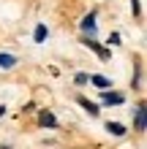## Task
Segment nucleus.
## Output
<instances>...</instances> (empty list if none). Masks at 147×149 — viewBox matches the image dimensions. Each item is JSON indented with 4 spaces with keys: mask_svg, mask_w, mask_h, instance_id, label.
Returning a JSON list of instances; mask_svg holds the SVG:
<instances>
[{
    "mask_svg": "<svg viewBox=\"0 0 147 149\" xmlns=\"http://www.w3.org/2000/svg\"><path fill=\"white\" fill-rule=\"evenodd\" d=\"M120 41H123V38H120V33H112V36L106 38V43H109V46H120Z\"/></svg>",
    "mask_w": 147,
    "mask_h": 149,
    "instance_id": "ddd939ff",
    "label": "nucleus"
},
{
    "mask_svg": "<svg viewBox=\"0 0 147 149\" xmlns=\"http://www.w3.org/2000/svg\"><path fill=\"white\" fill-rule=\"evenodd\" d=\"M131 84H134V90H142V65H139V63H136V71H134Z\"/></svg>",
    "mask_w": 147,
    "mask_h": 149,
    "instance_id": "9d476101",
    "label": "nucleus"
},
{
    "mask_svg": "<svg viewBox=\"0 0 147 149\" xmlns=\"http://www.w3.org/2000/svg\"><path fill=\"white\" fill-rule=\"evenodd\" d=\"M49 36V30H46V24H36V30H33V38H36L38 43H44Z\"/></svg>",
    "mask_w": 147,
    "mask_h": 149,
    "instance_id": "1a4fd4ad",
    "label": "nucleus"
},
{
    "mask_svg": "<svg viewBox=\"0 0 147 149\" xmlns=\"http://www.w3.org/2000/svg\"><path fill=\"white\" fill-rule=\"evenodd\" d=\"M90 84H96L98 90H109V87H112V81H109L106 76H101V73H93L90 76Z\"/></svg>",
    "mask_w": 147,
    "mask_h": 149,
    "instance_id": "6e6552de",
    "label": "nucleus"
},
{
    "mask_svg": "<svg viewBox=\"0 0 147 149\" xmlns=\"http://www.w3.org/2000/svg\"><path fill=\"white\" fill-rule=\"evenodd\" d=\"M106 130H109V133H115V136H125V127L120 125V122H106Z\"/></svg>",
    "mask_w": 147,
    "mask_h": 149,
    "instance_id": "9b49d317",
    "label": "nucleus"
},
{
    "mask_svg": "<svg viewBox=\"0 0 147 149\" xmlns=\"http://www.w3.org/2000/svg\"><path fill=\"white\" fill-rule=\"evenodd\" d=\"M74 84H76V87L90 84V76H87V73H76V76H74Z\"/></svg>",
    "mask_w": 147,
    "mask_h": 149,
    "instance_id": "f8f14e48",
    "label": "nucleus"
},
{
    "mask_svg": "<svg viewBox=\"0 0 147 149\" xmlns=\"http://www.w3.org/2000/svg\"><path fill=\"white\" fill-rule=\"evenodd\" d=\"M3 114H6V106H0V119H3Z\"/></svg>",
    "mask_w": 147,
    "mask_h": 149,
    "instance_id": "2eb2a0df",
    "label": "nucleus"
},
{
    "mask_svg": "<svg viewBox=\"0 0 147 149\" xmlns=\"http://www.w3.org/2000/svg\"><path fill=\"white\" fill-rule=\"evenodd\" d=\"M0 149H11V146H6V144H0Z\"/></svg>",
    "mask_w": 147,
    "mask_h": 149,
    "instance_id": "dca6fc26",
    "label": "nucleus"
},
{
    "mask_svg": "<svg viewBox=\"0 0 147 149\" xmlns=\"http://www.w3.org/2000/svg\"><path fill=\"white\" fill-rule=\"evenodd\" d=\"M82 33H84V36H96V14H93V11L82 19Z\"/></svg>",
    "mask_w": 147,
    "mask_h": 149,
    "instance_id": "39448f33",
    "label": "nucleus"
},
{
    "mask_svg": "<svg viewBox=\"0 0 147 149\" xmlns=\"http://www.w3.org/2000/svg\"><path fill=\"white\" fill-rule=\"evenodd\" d=\"M16 54H11V52H0V68L3 71H11V68H16Z\"/></svg>",
    "mask_w": 147,
    "mask_h": 149,
    "instance_id": "20e7f679",
    "label": "nucleus"
},
{
    "mask_svg": "<svg viewBox=\"0 0 147 149\" xmlns=\"http://www.w3.org/2000/svg\"><path fill=\"white\" fill-rule=\"evenodd\" d=\"M76 103H79V106H82L84 111H87V114H90V117H98V111H101V109H98V106H96V103H93L90 98H79V100H76Z\"/></svg>",
    "mask_w": 147,
    "mask_h": 149,
    "instance_id": "0eeeda50",
    "label": "nucleus"
},
{
    "mask_svg": "<svg viewBox=\"0 0 147 149\" xmlns=\"http://www.w3.org/2000/svg\"><path fill=\"white\" fill-rule=\"evenodd\" d=\"M38 125L52 130V127H57V119H55V114H52V111H41L38 114Z\"/></svg>",
    "mask_w": 147,
    "mask_h": 149,
    "instance_id": "423d86ee",
    "label": "nucleus"
},
{
    "mask_svg": "<svg viewBox=\"0 0 147 149\" xmlns=\"http://www.w3.org/2000/svg\"><path fill=\"white\" fill-rule=\"evenodd\" d=\"M134 127L139 130V133H144L147 127V103H136V111H134Z\"/></svg>",
    "mask_w": 147,
    "mask_h": 149,
    "instance_id": "f257e3e1",
    "label": "nucleus"
},
{
    "mask_svg": "<svg viewBox=\"0 0 147 149\" xmlns=\"http://www.w3.org/2000/svg\"><path fill=\"white\" fill-rule=\"evenodd\" d=\"M131 8H134V16H139V14H142V6H139V0H131Z\"/></svg>",
    "mask_w": 147,
    "mask_h": 149,
    "instance_id": "4468645a",
    "label": "nucleus"
},
{
    "mask_svg": "<svg viewBox=\"0 0 147 149\" xmlns=\"http://www.w3.org/2000/svg\"><path fill=\"white\" fill-rule=\"evenodd\" d=\"M101 100L106 103V106H120V103H123V92H115V90H103Z\"/></svg>",
    "mask_w": 147,
    "mask_h": 149,
    "instance_id": "7ed1b4c3",
    "label": "nucleus"
},
{
    "mask_svg": "<svg viewBox=\"0 0 147 149\" xmlns=\"http://www.w3.org/2000/svg\"><path fill=\"white\" fill-rule=\"evenodd\" d=\"M82 43H84V46H90V49H93V52H96V54L103 60V63H109L112 52H109L106 46H101V43H96V41H93V36H84V38H82Z\"/></svg>",
    "mask_w": 147,
    "mask_h": 149,
    "instance_id": "f03ea898",
    "label": "nucleus"
}]
</instances>
